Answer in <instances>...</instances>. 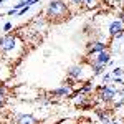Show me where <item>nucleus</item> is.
I'll return each instance as SVG.
<instances>
[{
	"mask_svg": "<svg viewBox=\"0 0 124 124\" xmlns=\"http://www.w3.org/2000/svg\"><path fill=\"white\" fill-rule=\"evenodd\" d=\"M0 55L5 60H18L23 55V41L17 33H5L0 37Z\"/></svg>",
	"mask_w": 124,
	"mask_h": 124,
	"instance_id": "f257e3e1",
	"label": "nucleus"
},
{
	"mask_svg": "<svg viewBox=\"0 0 124 124\" xmlns=\"http://www.w3.org/2000/svg\"><path fill=\"white\" fill-rule=\"evenodd\" d=\"M45 17L48 22H53V23H60V22H65L66 18L71 17V12L68 7L66 0H51L45 8Z\"/></svg>",
	"mask_w": 124,
	"mask_h": 124,
	"instance_id": "f03ea898",
	"label": "nucleus"
},
{
	"mask_svg": "<svg viewBox=\"0 0 124 124\" xmlns=\"http://www.w3.org/2000/svg\"><path fill=\"white\" fill-rule=\"evenodd\" d=\"M66 76L73 83H85V81H89L93 73H91V68L88 63H76L66 70Z\"/></svg>",
	"mask_w": 124,
	"mask_h": 124,
	"instance_id": "7ed1b4c3",
	"label": "nucleus"
},
{
	"mask_svg": "<svg viewBox=\"0 0 124 124\" xmlns=\"http://www.w3.org/2000/svg\"><path fill=\"white\" fill-rule=\"evenodd\" d=\"M96 91H98V101H101L103 104H111V101H113V98H114V93L119 89V86H116L114 83H108V85H101L94 88Z\"/></svg>",
	"mask_w": 124,
	"mask_h": 124,
	"instance_id": "20e7f679",
	"label": "nucleus"
},
{
	"mask_svg": "<svg viewBox=\"0 0 124 124\" xmlns=\"http://www.w3.org/2000/svg\"><path fill=\"white\" fill-rule=\"evenodd\" d=\"M71 99H73V104L79 108V109H91V108H94V101L91 99V96L88 94H83V93H73L71 96Z\"/></svg>",
	"mask_w": 124,
	"mask_h": 124,
	"instance_id": "39448f33",
	"label": "nucleus"
},
{
	"mask_svg": "<svg viewBox=\"0 0 124 124\" xmlns=\"http://www.w3.org/2000/svg\"><path fill=\"white\" fill-rule=\"evenodd\" d=\"M109 61H111V51H109V50L99 51V53H96V55H88V60H86L88 65L96 63V65H101V66H108Z\"/></svg>",
	"mask_w": 124,
	"mask_h": 124,
	"instance_id": "423d86ee",
	"label": "nucleus"
},
{
	"mask_svg": "<svg viewBox=\"0 0 124 124\" xmlns=\"http://www.w3.org/2000/svg\"><path fill=\"white\" fill-rule=\"evenodd\" d=\"M108 33H109V37H113L116 40L123 38L124 37V23L119 18L111 20L109 25H108Z\"/></svg>",
	"mask_w": 124,
	"mask_h": 124,
	"instance_id": "0eeeda50",
	"label": "nucleus"
},
{
	"mask_svg": "<svg viewBox=\"0 0 124 124\" xmlns=\"http://www.w3.org/2000/svg\"><path fill=\"white\" fill-rule=\"evenodd\" d=\"M86 50H88V55H96L99 51L108 50V43H106L104 40H91V41H88Z\"/></svg>",
	"mask_w": 124,
	"mask_h": 124,
	"instance_id": "6e6552de",
	"label": "nucleus"
},
{
	"mask_svg": "<svg viewBox=\"0 0 124 124\" xmlns=\"http://www.w3.org/2000/svg\"><path fill=\"white\" fill-rule=\"evenodd\" d=\"M94 111V116L99 119V124H109L113 121V111H109V109H106V108H94L93 109Z\"/></svg>",
	"mask_w": 124,
	"mask_h": 124,
	"instance_id": "1a4fd4ad",
	"label": "nucleus"
},
{
	"mask_svg": "<svg viewBox=\"0 0 124 124\" xmlns=\"http://www.w3.org/2000/svg\"><path fill=\"white\" fill-rule=\"evenodd\" d=\"M73 86L70 85H63V86H58L55 89L50 91V96H55V98H71L73 96Z\"/></svg>",
	"mask_w": 124,
	"mask_h": 124,
	"instance_id": "9d476101",
	"label": "nucleus"
},
{
	"mask_svg": "<svg viewBox=\"0 0 124 124\" xmlns=\"http://www.w3.org/2000/svg\"><path fill=\"white\" fill-rule=\"evenodd\" d=\"M15 123L17 124H40V121L30 113H22L15 116Z\"/></svg>",
	"mask_w": 124,
	"mask_h": 124,
	"instance_id": "9b49d317",
	"label": "nucleus"
},
{
	"mask_svg": "<svg viewBox=\"0 0 124 124\" xmlns=\"http://www.w3.org/2000/svg\"><path fill=\"white\" fill-rule=\"evenodd\" d=\"M111 104H113L114 109H119V108L124 106V88H119V89L114 93V98H113Z\"/></svg>",
	"mask_w": 124,
	"mask_h": 124,
	"instance_id": "f8f14e48",
	"label": "nucleus"
},
{
	"mask_svg": "<svg viewBox=\"0 0 124 124\" xmlns=\"http://www.w3.org/2000/svg\"><path fill=\"white\" fill-rule=\"evenodd\" d=\"M94 91V85L91 83V81H85V83H81V86L76 89V93H83V94H91Z\"/></svg>",
	"mask_w": 124,
	"mask_h": 124,
	"instance_id": "ddd939ff",
	"label": "nucleus"
},
{
	"mask_svg": "<svg viewBox=\"0 0 124 124\" xmlns=\"http://www.w3.org/2000/svg\"><path fill=\"white\" fill-rule=\"evenodd\" d=\"M7 86L5 85H0V111L3 109V106H5V103H7Z\"/></svg>",
	"mask_w": 124,
	"mask_h": 124,
	"instance_id": "4468645a",
	"label": "nucleus"
},
{
	"mask_svg": "<svg viewBox=\"0 0 124 124\" xmlns=\"http://www.w3.org/2000/svg\"><path fill=\"white\" fill-rule=\"evenodd\" d=\"M89 68H91V73H93V76H101V75L104 73V70H106V66L96 65V63H91V65H89Z\"/></svg>",
	"mask_w": 124,
	"mask_h": 124,
	"instance_id": "2eb2a0df",
	"label": "nucleus"
},
{
	"mask_svg": "<svg viewBox=\"0 0 124 124\" xmlns=\"http://www.w3.org/2000/svg\"><path fill=\"white\" fill-rule=\"evenodd\" d=\"M99 0H83V8H86V10H94V8H98L99 7Z\"/></svg>",
	"mask_w": 124,
	"mask_h": 124,
	"instance_id": "dca6fc26",
	"label": "nucleus"
},
{
	"mask_svg": "<svg viewBox=\"0 0 124 124\" xmlns=\"http://www.w3.org/2000/svg\"><path fill=\"white\" fill-rule=\"evenodd\" d=\"M33 101H35L37 104H40V106H50L51 104V99H50L48 96H37Z\"/></svg>",
	"mask_w": 124,
	"mask_h": 124,
	"instance_id": "f3484780",
	"label": "nucleus"
},
{
	"mask_svg": "<svg viewBox=\"0 0 124 124\" xmlns=\"http://www.w3.org/2000/svg\"><path fill=\"white\" fill-rule=\"evenodd\" d=\"M66 2H70V5H68V7H70V12H71L73 7L76 8V12L83 8V0H66Z\"/></svg>",
	"mask_w": 124,
	"mask_h": 124,
	"instance_id": "a211bd4d",
	"label": "nucleus"
},
{
	"mask_svg": "<svg viewBox=\"0 0 124 124\" xmlns=\"http://www.w3.org/2000/svg\"><path fill=\"white\" fill-rule=\"evenodd\" d=\"M111 75H113V78H121L124 75V70L121 66H116L113 71H111Z\"/></svg>",
	"mask_w": 124,
	"mask_h": 124,
	"instance_id": "6ab92c4d",
	"label": "nucleus"
},
{
	"mask_svg": "<svg viewBox=\"0 0 124 124\" xmlns=\"http://www.w3.org/2000/svg\"><path fill=\"white\" fill-rule=\"evenodd\" d=\"M101 79H103V85H108V83H111L113 75H111V73H103V75H101Z\"/></svg>",
	"mask_w": 124,
	"mask_h": 124,
	"instance_id": "aec40b11",
	"label": "nucleus"
},
{
	"mask_svg": "<svg viewBox=\"0 0 124 124\" xmlns=\"http://www.w3.org/2000/svg\"><path fill=\"white\" fill-rule=\"evenodd\" d=\"M12 28H13L12 22H5V23H3V31H10Z\"/></svg>",
	"mask_w": 124,
	"mask_h": 124,
	"instance_id": "412c9836",
	"label": "nucleus"
},
{
	"mask_svg": "<svg viewBox=\"0 0 124 124\" xmlns=\"http://www.w3.org/2000/svg\"><path fill=\"white\" fill-rule=\"evenodd\" d=\"M119 20H121V22L124 23V5L121 7V8H119Z\"/></svg>",
	"mask_w": 124,
	"mask_h": 124,
	"instance_id": "4be33fe9",
	"label": "nucleus"
},
{
	"mask_svg": "<svg viewBox=\"0 0 124 124\" xmlns=\"http://www.w3.org/2000/svg\"><path fill=\"white\" fill-rule=\"evenodd\" d=\"M109 124H124V121L123 119H117V117H113V121H111Z\"/></svg>",
	"mask_w": 124,
	"mask_h": 124,
	"instance_id": "5701e85b",
	"label": "nucleus"
},
{
	"mask_svg": "<svg viewBox=\"0 0 124 124\" xmlns=\"http://www.w3.org/2000/svg\"><path fill=\"white\" fill-rule=\"evenodd\" d=\"M101 3H106V5H114V0H99Z\"/></svg>",
	"mask_w": 124,
	"mask_h": 124,
	"instance_id": "b1692460",
	"label": "nucleus"
},
{
	"mask_svg": "<svg viewBox=\"0 0 124 124\" xmlns=\"http://www.w3.org/2000/svg\"><path fill=\"white\" fill-rule=\"evenodd\" d=\"M78 124H93L91 121H83V123H78Z\"/></svg>",
	"mask_w": 124,
	"mask_h": 124,
	"instance_id": "393cba45",
	"label": "nucleus"
},
{
	"mask_svg": "<svg viewBox=\"0 0 124 124\" xmlns=\"http://www.w3.org/2000/svg\"><path fill=\"white\" fill-rule=\"evenodd\" d=\"M3 2H5V0H0V7H2V3H3Z\"/></svg>",
	"mask_w": 124,
	"mask_h": 124,
	"instance_id": "a878e982",
	"label": "nucleus"
}]
</instances>
